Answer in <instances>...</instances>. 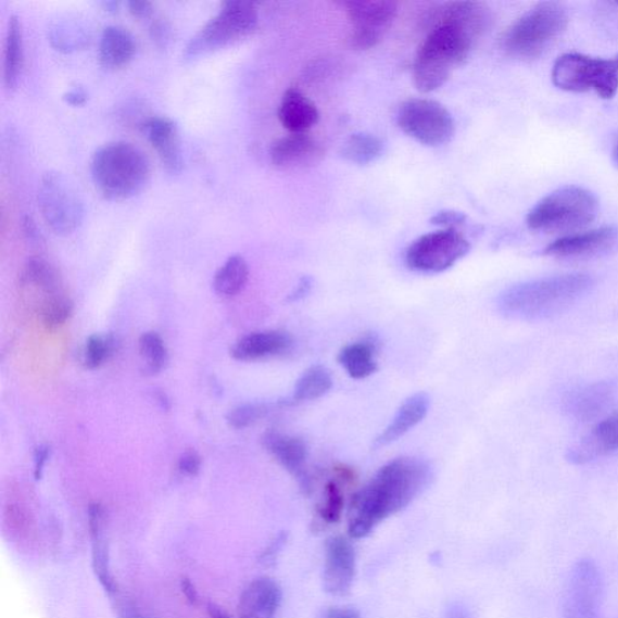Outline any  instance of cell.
<instances>
[{"instance_id": "44", "label": "cell", "mask_w": 618, "mask_h": 618, "mask_svg": "<svg viewBox=\"0 0 618 618\" xmlns=\"http://www.w3.org/2000/svg\"><path fill=\"white\" fill-rule=\"evenodd\" d=\"M128 12L138 18H148L154 13V4L148 0H131L127 3Z\"/></svg>"}, {"instance_id": "3", "label": "cell", "mask_w": 618, "mask_h": 618, "mask_svg": "<svg viewBox=\"0 0 618 618\" xmlns=\"http://www.w3.org/2000/svg\"><path fill=\"white\" fill-rule=\"evenodd\" d=\"M593 287L589 275L553 276L514 286L497 300L505 317L518 320L547 319L570 308Z\"/></svg>"}, {"instance_id": "16", "label": "cell", "mask_w": 618, "mask_h": 618, "mask_svg": "<svg viewBox=\"0 0 618 618\" xmlns=\"http://www.w3.org/2000/svg\"><path fill=\"white\" fill-rule=\"evenodd\" d=\"M325 150L317 139L298 134L276 140L269 149V159L279 169H306L319 164Z\"/></svg>"}, {"instance_id": "14", "label": "cell", "mask_w": 618, "mask_h": 618, "mask_svg": "<svg viewBox=\"0 0 618 618\" xmlns=\"http://www.w3.org/2000/svg\"><path fill=\"white\" fill-rule=\"evenodd\" d=\"M355 577V551L349 540L333 537L325 545L324 590L332 595L349 594Z\"/></svg>"}, {"instance_id": "42", "label": "cell", "mask_w": 618, "mask_h": 618, "mask_svg": "<svg viewBox=\"0 0 618 618\" xmlns=\"http://www.w3.org/2000/svg\"><path fill=\"white\" fill-rule=\"evenodd\" d=\"M150 37L156 42V46L164 48L171 40V26L165 18H156L150 25Z\"/></svg>"}, {"instance_id": "49", "label": "cell", "mask_w": 618, "mask_h": 618, "mask_svg": "<svg viewBox=\"0 0 618 618\" xmlns=\"http://www.w3.org/2000/svg\"><path fill=\"white\" fill-rule=\"evenodd\" d=\"M180 588H181V592L184 594H186L187 600L191 603V604H197L199 601V593L197 591V589H194V585L192 584V582L188 579V578H182L180 581Z\"/></svg>"}, {"instance_id": "50", "label": "cell", "mask_w": 618, "mask_h": 618, "mask_svg": "<svg viewBox=\"0 0 618 618\" xmlns=\"http://www.w3.org/2000/svg\"><path fill=\"white\" fill-rule=\"evenodd\" d=\"M446 618H471V616L462 604H453L449 607Z\"/></svg>"}, {"instance_id": "48", "label": "cell", "mask_w": 618, "mask_h": 618, "mask_svg": "<svg viewBox=\"0 0 618 618\" xmlns=\"http://www.w3.org/2000/svg\"><path fill=\"white\" fill-rule=\"evenodd\" d=\"M325 618H362L361 614L350 607H331Z\"/></svg>"}, {"instance_id": "41", "label": "cell", "mask_w": 618, "mask_h": 618, "mask_svg": "<svg viewBox=\"0 0 618 618\" xmlns=\"http://www.w3.org/2000/svg\"><path fill=\"white\" fill-rule=\"evenodd\" d=\"M466 222L465 214L455 211H441L431 223L444 227V229H457V226L464 225Z\"/></svg>"}, {"instance_id": "55", "label": "cell", "mask_w": 618, "mask_h": 618, "mask_svg": "<svg viewBox=\"0 0 618 618\" xmlns=\"http://www.w3.org/2000/svg\"><path fill=\"white\" fill-rule=\"evenodd\" d=\"M613 159H614L615 164L618 166V143L614 148Z\"/></svg>"}, {"instance_id": "12", "label": "cell", "mask_w": 618, "mask_h": 618, "mask_svg": "<svg viewBox=\"0 0 618 618\" xmlns=\"http://www.w3.org/2000/svg\"><path fill=\"white\" fill-rule=\"evenodd\" d=\"M603 594L598 567L589 559L577 563L564 590L563 618H604Z\"/></svg>"}, {"instance_id": "26", "label": "cell", "mask_w": 618, "mask_h": 618, "mask_svg": "<svg viewBox=\"0 0 618 618\" xmlns=\"http://www.w3.org/2000/svg\"><path fill=\"white\" fill-rule=\"evenodd\" d=\"M614 390L610 384L601 382L578 390L568 401L571 415L580 421L600 417L613 403Z\"/></svg>"}, {"instance_id": "4", "label": "cell", "mask_w": 618, "mask_h": 618, "mask_svg": "<svg viewBox=\"0 0 618 618\" xmlns=\"http://www.w3.org/2000/svg\"><path fill=\"white\" fill-rule=\"evenodd\" d=\"M93 186L103 198L122 201L142 191L150 179L148 156L133 143H108L94 151L90 162Z\"/></svg>"}, {"instance_id": "29", "label": "cell", "mask_w": 618, "mask_h": 618, "mask_svg": "<svg viewBox=\"0 0 618 618\" xmlns=\"http://www.w3.org/2000/svg\"><path fill=\"white\" fill-rule=\"evenodd\" d=\"M249 278V266L241 255H232L216 270L213 288L220 298L229 299L240 294Z\"/></svg>"}, {"instance_id": "13", "label": "cell", "mask_w": 618, "mask_h": 618, "mask_svg": "<svg viewBox=\"0 0 618 618\" xmlns=\"http://www.w3.org/2000/svg\"><path fill=\"white\" fill-rule=\"evenodd\" d=\"M343 5L353 26L350 46L355 50L378 46L398 15V4L388 0H350Z\"/></svg>"}, {"instance_id": "53", "label": "cell", "mask_w": 618, "mask_h": 618, "mask_svg": "<svg viewBox=\"0 0 618 618\" xmlns=\"http://www.w3.org/2000/svg\"><path fill=\"white\" fill-rule=\"evenodd\" d=\"M122 617H123V618H146V617H143L142 615H139V614H137V613H133V611H127V613H126L125 610H124Z\"/></svg>"}, {"instance_id": "39", "label": "cell", "mask_w": 618, "mask_h": 618, "mask_svg": "<svg viewBox=\"0 0 618 618\" xmlns=\"http://www.w3.org/2000/svg\"><path fill=\"white\" fill-rule=\"evenodd\" d=\"M288 534L285 531H281L273 541L269 542V545L265 548L260 556V563L264 564L266 567L275 566L279 553L283 550L285 545L287 544Z\"/></svg>"}, {"instance_id": "37", "label": "cell", "mask_w": 618, "mask_h": 618, "mask_svg": "<svg viewBox=\"0 0 618 618\" xmlns=\"http://www.w3.org/2000/svg\"><path fill=\"white\" fill-rule=\"evenodd\" d=\"M92 568L96 577L99 578L103 589L113 594L116 592V583L111 573L110 550L106 542L101 537L92 538Z\"/></svg>"}, {"instance_id": "21", "label": "cell", "mask_w": 618, "mask_h": 618, "mask_svg": "<svg viewBox=\"0 0 618 618\" xmlns=\"http://www.w3.org/2000/svg\"><path fill=\"white\" fill-rule=\"evenodd\" d=\"M280 603L279 584L273 579L260 578L242 593L238 614L241 618H275Z\"/></svg>"}, {"instance_id": "34", "label": "cell", "mask_w": 618, "mask_h": 618, "mask_svg": "<svg viewBox=\"0 0 618 618\" xmlns=\"http://www.w3.org/2000/svg\"><path fill=\"white\" fill-rule=\"evenodd\" d=\"M116 339L113 335H92L86 341L83 353V364L89 370L99 368L116 351Z\"/></svg>"}, {"instance_id": "33", "label": "cell", "mask_w": 618, "mask_h": 618, "mask_svg": "<svg viewBox=\"0 0 618 618\" xmlns=\"http://www.w3.org/2000/svg\"><path fill=\"white\" fill-rule=\"evenodd\" d=\"M50 41L60 51H73L86 46L89 31L77 21L64 20L50 28Z\"/></svg>"}, {"instance_id": "30", "label": "cell", "mask_w": 618, "mask_h": 618, "mask_svg": "<svg viewBox=\"0 0 618 618\" xmlns=\"http://www.w3.org/2000/svg\"><path fill=\"white\" fill-rule=\"evenodd\" d=\"M386 150L381 138L367 133L352 135L345 140L341 154L352 164L366 166L381 159Z\"/></svg>"}, {"instance_id": "43", "label": "cell", "mask_w": 618, "mask_h": 618, "mask_svg": "<svg viewBox=\"0 0 618 618\" xmlns=\"http://www.w3.org/2000/svg\"><path fill=\"white\" fill-rule=\"evenodd\" d=\"M104 526V508L99 503L89 506V528L92 538L101 537Z\"/></svg>"}, {"instance_id": "23", "label": "cell", "mask_w": 618, "mask_h": 618, "mask_svg": "<svg viewBox=\"0 0 618 618\" xmlns=\"http://www.w3.org/2000/svg\"><path fill=\"white\" fill-rule=\"evenodd\" d=\"M281 125L292 135L307 134L319 122V112L308 97L291 88L286 91L278 108Z\"/></svg>"}, {"instance_id": "22", "label": "cell", "mask_w": 618, "mask_h": 618, "mask_svg": "<svg viewBox=\"0 0 618 618\" xmlns=\"http://www.w3.org/2000/svg\"><path fill=\"white\" fill-rule=\"evenodd\" d=\"M430 398L426 393H417L405 400V403L396 411L388 427L379 433L374 442V449H381L403 438L411 429H414L428 415Z\"/></svg>"}, {"instance_id": "8", "label": "cell", "mask_w": 618, "mask_h": 618, "mask_svg": "<svg viewBox=\"0 0 618 618\" xmlns=\"http://www.w3.org/2000/svg\"><path fill=\"white\" fill-rule=\"evenodd\" d=\"M552 81L564 91L595 92L603 100H611L618 91V55L598 59L566 53L553 64Z\"/></svg>"}, {"instance_id": "36", "label": "cell", "mask_w": 618, "mask_h": 618, "mask_svg": "<svg viewBox=\"0 0 618 618\" xmlns=\"http://www.w3.org/2000/svg\"><path fill=\"white\" fill-rule=\"evenodd\" d=\"M281 404L248 403L235 407L227 414L226 421L235 429H244L255 425L260 419L265 418L275 407Z\"/></svg>"}, {"instance_id": "17", "label": "cell", "mask_w": 618, "mask_h": 618, "mask_svg": "<svg viewBox=\"0 0 618 618\" xmlns=\"http://www.w3.org/2000/svg\"><path fill=\"white\" fill-rule=\"evenodd\" d=\"M618 452V411L607 416L568 451L572 464H588Z\"/></svg>"}, {"instance_id": "20", "label": "cell", "mask_w": 618, "mask_h": 618, "mask_svg": "<svg viewBox=\"0 0 618 618\" xmlns=\"http://www.w3.org/2000/svg\"><path fill=\"white\" fill-rule=\"evenodd\" d=\"M291 336L286 331H260L238 340L231 349V355L236 361L255 362L283 354L291 349Z\"/></svg>"}, {"instance_id": "52", "label": "cell", "mask_w": 618, "mask_h": 618, "mask_svg": "<svg viewBox=\"0 0 618 618\" xmlns=\"http://www.w3.org/2000/svg\"><path fill=\"white\" fill-rule=\"evenodd\" d=\"M156 400L162 408L168 409L169 408V400L165 393H157Z\"/></svg>"}, {"instance_id": "47", "label": "cell", "mask_w": 618, "mask_h": 618, "mask_svg": "<svg viewBox=\"0 0 618 618\" xmlns=\"http://www.w3.org/2000/svg\"><path fill=\"white\" fill-rule=\"evenodd\" d=\"M63 100L72 105H81L88 101V92H86L84 88H80V86H77V88H73L64 93Z\"/></svg>"}, {"instance_id": "7", "label": "cell", "mask_w": 618, "mask_h": 618, "mask_svg": "<svg viewBox=\"0 0 618 618\" xmlns=\"http://www.w3.org/2000/svg\"><path fill=\"white\" fill-rule=\"evenodd\" d=\"M258 23L257 9L252 2L230 0L225 2L218 14L213 16L182 52L184 61H194L209 53L234 45L235 41L251 36Z\"/></svg>"}, {"instance_id": "51", "label": "cell", "mask_w": 618, "mask_h": 618, "mask_svg": "<svg viewBox=\"0 0 618 618\" xmlns=\"http://www.w3.org/2000/svg\"><path fill=\"white\" fill-rule=\"evenodd\" d=\"M209 613L211 618H231L229 615L225 614L222 610V607L216 606L215 604L209 605Z\"/></svg>"}, {"instance_id": "38", "label": "cell", "mask_w": 618, "mask_h": 618, "mask_svg": "<svg viewBox=\"0 0 618 618\" xmlns=\"http://www.w3.org/2000/svg\"><path fill=\"white\" fill-rule=\"evenodd\" d=\"M344 507L343 494L340 487L335 482H329L325 487L324 502L319 507V516L325 524H338L342 517Z\"/></svg>"}, {"instance_id": "2", "label": "cell", "mask_w": 618, "mask_h": 618, "mask_svg": "<svg viewBox=\"0 0 618 618\" xmlns=\"http://www.w3.org/2000/svg\"><path fill=\"white\" fill-rule=\"evenodd\" d=\"M432 479L430 465L419 458H398L379 469L351 502L349 531L363 539L384 519L403 512Z\"/></svg>"}, {"instance_id": "24", "label": "cell", "mask_w": 618, "mask_h": 618, "mask_svg": "<svg viewBox=\"0 0 618 618\" xmlns=\"http://www.w3.org/2000/svg\"><path fill=\"white\" fill-rule=\"evenodd\" d=\"M136 53V40L131 31L122 26H106L100 38L99 59L105 70L126 66Z\"/></svg>"}, {"instance_id": "40", "label": "cell", "mask_w": 618, "mask_h": 618, "mask_svg": "<svg viewBox=\"0 0 618 618\" xmlns=\"http://www.w3.org/2000/svg\"><path fill=\"white\" fill-rule=\"evenodd\" d=\"M202 461L197 451H186L180 455L178 469L182 475L197 476L201 470Z\"/></svg>"}, {"instance_id": "28", "label": "cell", "mask_w": 618, "mask_h": 618, "mask_svg": "<svg viewBox=\"0 0 618 618\" xmlns=\"http://www.w3.org/2000/svg\"><path fill=\"white\" fill-rule=\"evenodd\" d=\"M332 384V376L328 368L314 365L299 378L294 393L286 400H280V403L283 406H292L305 403V401L317 400L327 394Z\"/></svg>"}, {"instance_id": "18", "label": "cell", "mask_w": 618, "mask_h": 618, "mask_svg": "<svg viewBox=\"0 0 618 618\" xmlns=\"http://www.w3.org/2000/svg\"><path fill=\"white\" fill-rule=\"evenodd\" d=\"M143 134L156 150L162 166L172 175L180 173L184 166L178 127L165 116L149 117L142 125Z\"/></svg>"}, {"instance_id": "1", "label": "cell", "mask_w": 618, "mask_h": 618, "mask_svg": "<svg viewBox=\"0 0 618 618\" xmlns=\"http://www.w3.org/2000/svg\"><path fill=\"white\" fill-rule=\"evenodd\" d=\"M432 20L414 63V81L422 93L442 88L453 71L469 60L490 29L492 15L483 3L453 2L440 7Z\"/></svg>"}, {"instance_id": "6", "label": "cell", "mask_w": 618, "mask_h": 618, "mask_svg": "<svg viewBox=\"0 0 618 618\" xmlns=\"http://www.w3.org/2000/svg\"><path fill=\"white\" fill-rule=\"evenodd\" d=\"M567 9L556 2H544L530 9L509 26L502 46L508 56L535 60L553 46L567 29Z\"/></svg>"}, {"instance_id": "54", "label": "cell", "mask_w": 618, "mask_h": 618, "mask_svg": "<svg viewBox=\"0 0 618 618\" xmlns=\"http://www.w3.org/2000/svg\"><path fill=\"white\" fill-rule=\"evenodd\" d=\"M103 5L106 10H110V12H115V10L118 7V3L117 2H104Z\"/></svg>"}, {"instance_id": "15", "label": "cell", "mask_w": 618, "mask_h": 618, "mask_svg": "<svg viewBox=\"0 0 618 618\" xmlns=\"http://www.w3.org/2000/svg\"><path fill=\"white\" fill-rule=\"evenodd\" d=\"M618 231L613 226L600 227L585 232L566 235L548 244L544 254L558 258H582L610 251Z\"/></svg>"}, {"instance_id": "31", "label": "cell", "mask_w": 618, "mask_h": 618, "mask_svg": "<svg viewBox=\"0 0 618 618\" xmlns=\"http://www.w3.org/2000/svg\"><path fill=\"white\" fill-rule=\"evenodd\" d=\"M338 360L346 374L354 379H364L377 371L375 350L370 343L357 342L345 345Z\"/></svg>"}, {"instance_id": "46", "label": "cell", "mask_w": 618, "mask_h": 618, "mask_svg": "<svg viewBox=\"0 0 618 618\" xmlns=\"http://www.w3.org/2000/svg\"><path fill=\"white\" fill-rule=\"evenodd\" d=\"M49 455H50V447L47 446V444H41V446H39L36 450V454H35V476H36V480H40L41 479V475L42 471H45V466L49 459Z\"/></svg>"}, {"instance_id": "19", "label": "cell", "mask_w": 618, "mask_h": 618, "mask_svg": "<svg viewBox=\"0 0 618 618\" xmlns=\"http://www.w3.org/2000/svg\"><path fill=\"white\" fill-rule=\"evenodd\" d=\"M266 451L294 475L303 488L307 490L308 479L306 476L307 446L299 438L286 436L276 430L264 433L262 439Z\"/></svg>"}, {"instance_id": "35", "label": "cell", "mask_w": 618, "mask_h": 618, "mask_svg": "<svg viewBox=\"0 0 618 618\" xmlns=\"http://www.w3.org/2000/svg\"><path fill=\"white\" fill-rule=\"evenodd\" d=\"M73 301L63 292L46 298L41 303L39 316L48 329H56L66 323L73 314Z\"/></svg>"}, {"instance_id": "10", "label": "cell", "mask_w": 618, "mask_h": 618, "mask_svg": "<svg viewBox=\"0 0 618 618\" xmlns=\"http://www.w3.org/2000/svg\"><path fill=\"white\" fill-rule=\"evenodd\" d=\"M398 125L411 138L427 147L450 142L455 133L451 113L441 103L411 99L399 108Z\"/></svg>"}, {"instance_id": "25", "label": "cell", "mask_w": 618, "mask_h": 618, "mask_svg": "<svg viewBox=\"0 0 618 618\" xmlns=\"http://www.w3.org/2000/svg\"><path fill=\"white\" fill-rule=\"evenodd\" d=\"M25 62L24 29L18 16H10L7 29L3 55V84L8 90H14L23 74Z\"/></svg>"}, {"instance_id": "11", "label": "cell", "mask_w": 618, "mask_h": 618, "mask_svg": "<svg viewBox=\"0 0 618 618\" xmlns=\"http://www.w3.org/2000/svg\"><path fill=\"white\" fill-rule=\"evenodd\" d=\"M470 252V243L457 229L421 236L409 245L406 264L422 274H440Z\"/></svg>"}, {"instance_id": "9", "label": "cell", "mask_w": 618, "mask_h": 618, "mask_svg": "<svg viewBox=\"0 0 618 618\" xmlns=\"http://www.w3.org/2000/svg\"><path fill=\"white\" fill-rule=\"evenodd\" d=\"M38 207L50 229L62 236L77 230L85 216L78 190L59 172H48L42 176L38 189Z\"/></svg>"}, {"instance_id": "5", "label": "cell", "mask_w": 618, "mask_h": 618, "mask_svg": "<svg viewBox=\"0 0 618 618\" xmlns=\"http://www.w3.org/2000/svg\"><path fill=\"white\" fill-rule=\"evenodd\" d=\"M600 201L588 189L568 186L540 200L527 216L530 230L544 234H577L598 215Z\"/></svg>"}, {"instance_id": "32", "label": "cell", "mask_w": 618, "mask_h": 618, "mask_svg": "<svg viewBox=\"0 0 618 618\" xmlns=\"http://www.w3.org/2000/svg\"><path fill=\"white\" fill-rule=\"evenodd\" d=\"M139 354L142 356L143 361V371L147 375H157L164 370L167 361L168 353L164 340L157 332L149 331L144 332L139 338Z\"/></svg>"}, {"instance_id": "27", "label": "cell", "mask_w": 618, "mask_h": 618, "mask_svg": "<svg viewBox=\"0 0 618 618\" xmlns=\"http://www.w3.org/2000/svg\"><path fill=\"white\" fill-rule=\"evenodd\" d=\"M20 286L40 290L47 298L62 292L58 268L40 256L30 257L21 269Z\"/></svg>"}, {"instance_id": "45", "label": "cell", "mask_w": 618, "mask_h": 618, "mask_svg": "<svg viewBox=\"0 0 618 618\" xmlns=\"http://www.w3.org/2000/svg\"><path fill=\"white\" fill-rule=\"evenodd\" d=\"M312 285L313 281L311 277H302L297 288L292 290L291 294H289L287 301L292 303L305 299L312 290Z\"/></svg>"}]
</instances>
